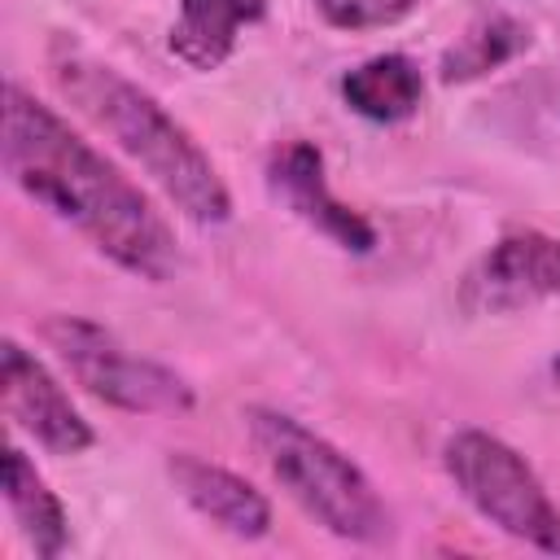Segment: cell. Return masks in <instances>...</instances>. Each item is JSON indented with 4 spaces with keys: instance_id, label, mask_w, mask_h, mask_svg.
I'll return each mask as SVG.
<instances>
[{
    "instance_id": "obj_8",
    "label": "cell",
    "mask_w": 560,
    "mask_h": 560,
    "mask_svg": "<svg viewBox=\"0 0 560 560\" xmlns=\"http://www.w3.org/2000/svg\"><path fill=\"white\" fill-rule=\"evenodd\" d=\"M267 188L302 223H311L315 232H324L341 249L368 254L376 245V228L359 210H350L346 201H337L328 192V184H324V153L311 140H284L267 158Z\"/></svg>"
},
{
    "instance_id": "obj_3",
    "label": "cell",
    "mask_w": 560,
    "mask_h": 560,
    "mask_svg": "<svg viewBox=\"0 0 560 560\" xmlns=\"http://www.w3.org/2000/svg\"><path fill=\"white\" fill-rule=\"evenodd\" d=\"M245 429H249V442L262 455L267 472L328 534L350 538V542L389 538V508L381 503L376 486L328 438H319L302 420L271 411V407H249Z\"/></svg>"
},
{
    "instance_id": "obj_5",
    "label": "cell",
    "mask_w": 560,
    "mask_h": 560,
    "mask_svg": "<svg viewBox=\"0 0 560 560\" xmlns=\"http://www.w3.org/2000/svg\"><path fill=\"white\" fill-rule=\"evenodd\" d=\"M48 346L61 354V363L74 372V381L96 394L109 407L122 411H188L192 389L171 368L131 354L114 332H105L92 319L57 315L44 324Z\"/></svg>"
},
{
    "instance_id": "obj_1",
    "label": "cell",
    "mask_w": 560,
    "mask_h": 560,
    "mask_svg": "<svg viewBox=\"0 0 560 560\" xmlns=\"http://www.w3.org/2000/svg\"><path fill=\"white\" fill-rule=\"evenodd\" d=\"M0 153L9 179L26 197L48 206L57 219L74 223L122 271L153 284L175 271L179 249L153 201L66 118H57L18 83L4 88Z\"/></svg>"
},
{
    "instance_id": "obj_10",
    "label": "cell",
    "mask_w": 560,
    "mask_h": 560,
    "mask_svg": "<svg viewBox=\"0 0 560 560\" xmlns=\"http://www.w3.org/2000/svg\"><path fill=\"white\" fill-rule=\"evenodd\" d=\"M262 13L267 0H179L171 52L192 70H219L236 48V31L258 22Z\"/></svg>"
},
{
    "instance_id": "obj_15",
    "label": "cell",
    "mask_w": 560,
    "mask_h": 560,
    "mask_svg": "<svg viewBox=\"0 0 560 560\" xmlns=\"http://www.w3.org/2000/svg\"><path fill=\"white\" fill-rule=\"evenodd\" d=\"M551 376H556V385H560V359H556V363H551Z\"/></svg>"
},
{
    "instance_id": "obj_2",
    "label": "cell",
    "mask_w": 560,
    "mask_h": 560,
    "mask_svg": "<svg viewBox=\"0 0 560 560\" xmlns=\"http://www.w3.org/2000/svg\"><path fill=\"white\" fill-rule=\"evenodd\" d=\"M52 79L57 88L96 122L105 127L127 158L144 166V175L201 228L232 219L228 184L219 179L214 162L201 153L192 131L162 109V101L131 79H122L114 66L92 61L79 48L52 52Z\"/></svg>"
},
{
    "instance_id": "obj_6",
    "label": "cell",
    "mask_w": 560,
    "mask_h": 560,
    "mask_svg": "<svg viewBox=\"0 0 560 560\" xmlns=\"http://www.w3.org/2000/svg\"><path fill=\"white\" fill-rule=\"evenodd\" d=\"M560 298V236L508 232L464 276L459 306L468 315H512Z\"/></svg>"
},
{
    "instance_id": "obj_14",
    "label": "cell",
    "mask_w": 560,
    "mask_h": 560,
    "mask_svg": "<svg viewBox=\"0 0 560 560\" xmlns=\"http://www.w3.org/2000/svg\"><path fill=\"white\" fill-rule=\"evenodd\" d=\"M424 0H315L319 18L337 31H376L416 13Z\"/></svg>"
},
{
    "instance_id": "obj_4",
    "label": "cell",
    "mask_w": 560,
    "mask_h": 560,
    "mask_svg": "<svg viewBox=\"0 0 560 560\" xmlns=\"http://www.w3.org/2000/svg\"><path fill=\"white\" fill-rule=\"evenodd\" d=\"M446 472L459 486V494L503 534L560 556V508L503 438L464 429L446 442Z\"/></svg>"
},
{
    "instance_id": "obj_7",
    "label": "cell",
    "mask_w": 560,
    "mask_h": 560,
    "mask_svg": "<svg viewBox=\"0 0 560 560\" xmlns=\"http://www.w3.org/2000/svg\"><path fill=\"white\" fill-rule=\"evenodd\" d=\"M0 402H4V416L52 455H79L96 442L92 424L74 411L66 389L13 337H4L0 346Z\"/></svg>"
},
{
    "instance_id": "obj_11",
    "label": "cell",
    "mask_w": 560,
    "mask_h": 560,
    "mask_svg": "<svg viewBox=\"0 0 560 560\" xmlns=\"http://www.w3.org/2000/svg\"><path fill=\"white\" fill-rule=\"evenodd\" d=\"M341 96L368 122H402L416 114V105L424 96V79L411 57L381 52V57H368L363 66L346 70Z\"/></svg>"
},
{
    "instance_id": "obj_9",
    "label": "cell",
    "mask_w": 560,
    "mask_h": 560,
    "mask_svg": "<svg viewBox=\"0 0 560 560\" xmlns=\"http://www.w3.org/2000/svg\"><path fill=\"white\" fill-rule=\"evenodd\" d=\"M166 472L179 486V494L201 516H210L219 529H228L236 538H262L271 529V503L245 477H236V472H228L219 464H206V459H197L188 451L171 455Z\"/></svg>"
},
{
    "instance_id": "obj_12",
    "label": "cell",
    "mask_w": 560,
    "mask_h": 560,
    "mask_svg": "<svg viewBox=\"0 0 560 560\" xmlns=\"http://www.w3.org/2000/svg\"><path fill=\"white\" fill-rule=\"evenodd\" d=\"M4 503H9L22 538L31 542V551L39 560H52L66 551V542H70L66 508L57 503V494L44 486V477L35 472V464L18 446L4 451Z\"/></svg>"
},
{
    "instance_id": "obj_13",
    "label": "cell",
    "mask_w": 560,
    "mask_h": 560,
    "mask_svg": "<svg viewBox=\"0 0 560 560\" xmlns=\"http://www.w3.org/2000/svg\"><path fill=\"white\" fill-rule=\"evenodd\" d=\"M525 44H529V31H525L516 18H508V13H486V18H477V22L459 35V44L446 48V57H442V79H446V83L481 79V74L499 70L503 61H512Z\"/></svg>"
}]
</instances>
